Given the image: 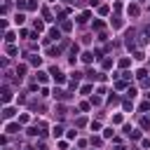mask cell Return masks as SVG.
Returning <instances> with one entry per match:
<instances>
[{
  "mask_svg": "<svg viewBox=\"0 0 150 150\" xmlns=\"http://www.w3.org/2000/svg\"><path fill=\"white\" fill-rule=\"evenodd\" d=\"M28 61H31V66H35V68H40V63H42V59H40L38 54H31V56H28Z\"/></svg>",
  "mask_w": 150,
  "mask_h": 150,
  "instance_id": "8992f818",
  "label": "cell"
},
{
  "mask_svg": "<svg viewBox=\"0 0 150 150\" xmlns=\"http://www.w3.org/2000/svg\"><path fill=\"white\" fill-rule=\"evenodd\" d=\"M127 96H129V99H134V96H136V89H134V87H129V89H127Z\"/></svg>",
  "mask_w": 150,
  "mask_h": 150,
  "instance_id": "d4e9b609",
  "label": "cell"
},
{
  "mask_svg": "<svg viewBox=\"0 0 150 150\" xmlns=\"http://www.w3.org/2000/svg\"><path fill=\"white\" fill-rule=\"evenodd\" d=\"M108 12H110V7H108V5H101V7H99V14H101V16H106Z\"/></svg>",
  "mask_w": 150,
  "mask_h": 150,
  "instance_id": "d6986e66",
  "label": "cell"
},
{
  "mask_svg": "<svg viewBox=\"0 0 150 150\" xmlns=\"http://www.w3.org/2000/svg\"><path fill=\"white\" fill-rule=\"evenodd\" d=\"M115 87H117V89H124V87H127V82H124V80H120V82H115Z\"/></svg>",
  "mask_w": 150,
  "mask_h": 150,
  "instance_id": "e575fe53",
  "label": "cell"
},
{
  "mask_svg": "<svg viewBox=\"0 0 150 150\" xmlns=\"http://www.w3.org/2000/svg\"><path fill=\"white\" fill-rule=\"evenodd\" d=\"M35 78H38V82H47V78H49V75H47L45 70H38V75H35Z\"/></svg>",
  "mask_w": 150,
  "mask_h": 150,
  "instance_id": "7c38bea8",
  "label": "cell"
},
{
  "mask_svg": "<svg viewBox=\"0 0 150 150\" xmlns=\"http://www.w3.org/2000/svg\"><path fill=\"white\" fill-rule=\"evenodd\" d=\"M80 91H82V94H89V91H91V85H82V89H80Z\"/></svg>",
  "mask_w": 150,
  "mask_h": 150,
  "instance_id": "1f68e13d",
  "label": "cell"
},
{
  "mask_svg": "<svg viewBox=\"0 0 150 150\" xmlns=\"http://www.w3.org/2000/svg\"><path fill=\"white\" fill-rule=\"evenodd\" d=\"M91 129H94V131H99V129H101V122L94 120V122H91Z\"/></svg>",
  "mask_w": 150,
  "mask_h": 150,
  "instance_id": "d6a6232c",
  "label": "cell"
},
{
  "mask_svg": "<svg viewBox=\"0 0 150 150\" xmlns=\"http://www.w3.org/2000/svg\"><path fill=\"white\" fill-rule=\"evenodd\" d=\"M5 52H7L10 56H16V54H19V49H16L14 45H7V47H5Z\"/></svg>",
  "mask_w": 150,
  "mask_h": 150,
  "instance_id": "5bb4252c",
  "label": "cell"
},
{
  "mask_svg": "<svg viewBox=\"0 0 150 150\" xmlns=\"http://www.w3.org/2000/svg\"><path fill=\"white\" fill-rule=\"evenodd\" d=\"M101 66H103V68H112V59H103Z\"/></svg>",
  "mask_w": 150,
  "mask_h": 150,
  "instance_id": "603a6c76",
  "label": "cell"
},
{
  "mask_svg": "<svg viewBox=\"0 0 150 150\" xmlns=\"http://www.w3.org/2000/svg\"><path fill=\"white\" fill-rule=\"evenodd\" d=\"M5 131H7V134H16V131H21V122H7L5 124Z\"/></svg>",
  "mask_w": 150,
  "mask_h": 150,
  "instance_id": "7a4b0ae2",
  "label": "cell"
},
{
  "mask_svg": "<svg viewBox=\"0 0 150 150\" xmlns=\"http://www.w3.org/2000/svg\"><path fill=\"white\" fill-rule=\"evenodd\" d=\"M141 145H143V148H150V138H143V141H141Z\"/></svg>",
  "mask_w": 150,
  "mask_h": 150,
  "instance_id": "8d00e7d4",
  "label": "cell"
},
{
  "mask_svg": "<svg viewBox=\"0 0 150 150\" xmlns=\"http://www.w3.org/2000/svg\"><path fill=\"white\" fill-rule=\"evenodd\" d=\"M112 28H122V19H112Z\"/></svg>",
  "mask_w": 150,
  "mask_h": 150,
  "instance_id": "484cf974",
  "label": "cell"
},
{
  "mask_svg": "<svg viewBox=\"0 0 150 150\" xmlns=\"http://www.w3.org/2000/svg\"><path fill=\"white\" fill-rule=\"evenodd\" d=\"M10 101H12V89L3 87V103H10Z\"/></svg>",
  "mask_w": 150,
  "mask_h": 150,
  "instance_id": "5b68a950",
  "label": "cell"
},
{
  "mask_svg": "<svg viewBox=\"0 0 150 150\" xmlns=\"http://www.w3.org/2000/svg\"><path fill=\"white\" fill-rule=\"evenodd\" d=\"M141 110L145 112V110H150V101H145V103H141Z\"/></svg>",
  "mask_w": 150,
  "mask_h": 150,
  "instance_id": "d590c367",
  "label": "cell"
},
{
  "mask_svg": "<svg viewBox=\"0 0 150 150\" xmlns=\"http://www.w3.org/2000/svg\"><path fill=\"white\" fill-rule=\"evenodd\" d=\"M91 143H94V145H101V143H103V138H101V136H94V138H91Z\"/></svg>",
  "mask_w": 150,
  "mask_h": 150,
  "instance_id": "f546056e",
  "label": "cell"
},
{
  "mask_svg": "<svg viewBox=\"0 0 150 150\" xmlns=\"http://www.w3.org/2000/svg\"><path fill=\"white\" fill-rule=\"evenodd\" d=\"M89 16H91V12H82V14L78 16V24H87V21H89Z\"/></svg>",
  "mask_w": 150,
  "mask_h": 150,
  "instance_id": "30bf717a",
  "label": "cell"
},
{
  "mask_svg": "<svg viewBox=\"0 0 150 150\" xmlns=\"http://www.w3.org/2000/svg\"><path fill=\"white\" fill-rule=\"evenodd\" d=\"M54 99L56 101H66V99H70V94H66L63 89H54Z\"/></svg>",
  "mask_w": 150,
  "mask_h": 150,
  "instance_id": "277c9868",
  "label": "cell"
},
{
  "mask_svg": "<svg viewBox=\"0 0 150 150\" xmlns=\"http://www.w3.org/2000/svg\"><path fill=\"white\" fill-rule=\"evenodd\" d=\"M5 42H14V33H12V31L5 33Z\"/></svg>",
  "mask_w": 150,
  "mask_h": 150,
  "instance_id": "44dd1931",
  "label": "cell"
},
{
  "mask_svg": "<svg viewBox=\"0 0 150 150\" xmlns=\"http://www.w3.org/2000/svg\"><path fill=\"white\" fill-rule=\"evenodd\" d=\"M94 28H96V31L101 33V31H103V21H94Z\"/></svg>",
  "mask_w": 150,
  "mask_h": 150,
  "instance_id": "4dcf8cb0",
  "label": "cell"
},
{
  "mask_svg": "<svg viewBox=\"0 0 150 150\" xmlns=\"http://www.w3.org/2000/svg\"><path fill=\"white\" fill-rule=\"evenodd\" d=\"M103 138H115V131L112 129H103Z\"/></svg>",
  "mask_w": 150,
  "mask_h": 150,
  "instance_id": "ac0fdd59",
  "label": "cell"
},
{
  "mask_svg": "<svg viewBox=\"0 0 150 150\" xmlns=\"http://www.w3.org/2000/svg\"><path fill=\"white\" fill-rule=\"evenodd\" d=\"M127 12H129V16H138V5H129Z\"/></svg>",
  "mask_w": 150,
  "mask_h": 150,
  "instance_id": "8fae6325",
  "label": "cell"
},
{
  "mask_svg": "<svg viewBox=\"0 0 150 150\" xmlns=\"http://www.w3.org/2000/svg\"><path fill=\"white\" fill-rule=\"evenodd\" d=\"M127 136H129V138H134V141H138V138H141V131H136V129H131V131H129Z\"/></svg>",
  "mask_w": 150,
  "mask_h": 150,
  "instance_id": "9a60e30c",
  "label": "cell"
},
{
  "mask_svg": "<svg viewBox=\"0 0 150 150\" xmlns=\"http://www.w3.org/2000/svg\"><path fill=\"white\" fill-rule=\"evenodd\" d=\"M24 73H26V66H24V63H21V66H16V75H19V78H21Z\"/></svg>",
  "mask_w": 150,
  "mask_h": 150,
  "instance_id": "cb8c5ba5",
  "label": "cell"
},
{
  "mask_svg": "<svg viewBox=\"0 0 150 150\" xmlns=\"http://www.w3.org/2000/svg\"><path fill=\"white\" fill-rule=\"evenodd\" d=\"M75 124H78V127H85V124H87V120H85V117H78V122H75Z\"/></svg>",
  "mask_w": 150,
  "mask_h": 150,
  "instance_id": "836d02e7",
  "label": "cell"
},
{
  "mask_svg": "<svg viewBox=\"0 0 150 150\" xmlns=\"http://www.w3.org/2000/svg\"><path fill=\"white\" fill-rule=\"evenodd\" d=\"M131 150H134V148H131Z\"/></svg>",
  "mask_w": 150,
  "mask_h": 150,
  "instance_id": "b9f144b4",
  "label": "cell"
},
{
  "mask_svg": "<svg viewBox=\"0 0 150 150\" xmlns=\"http://www.w3.org/2000/svg\"><path fill=\"white\" fill-rule=\"evenodd\" d=\"M145 96H148V101H150V91H148V94H145Z\"/></svg>",
  "mask_w": 150,
  "mask_h": 150,
  "instance_id": "f35d334b",
  "label": "cell"
},
{
  "mask_svg": "<svg viewBox=\"0 0 150 150\" xmlns=\"http://www.w3.org/2000/svg\"><path fill=\"white\" fill-rule=\"evenodd\" d=\"M141 129H150V117H143L141 120Z\"/></svg>",
  "mask_w": 150,
  "mask_h": 150,
  "instance_id": "ffe728a7",
  "label": "cell"
},
{
  "mask_svg": "<svg viewBox=\"0 0 150 150\" xmlns=\"http://www.w3.org/2000/svg\"><path fill=\"white\" fill-rule=\"evenodd\" d=\"M145 75H148V70H145V68H141V70L136 73V78H138V80H145Z\"/></svg>",
  "mask_w": 150,
  "mask_h": 150,
  "instance_id": "7402d4cb",
  "label": "cell"
},
{
  "mask_svg": "<svg viewBox=\"0 0 150 150\" xmlns=\"http://www.w3.org/2000/svg\"><path fill=\"white\" fill-rule=\"evenodd\" d=\"M115 150H127V148H122V145H117V148H115Z\"/></svg>",
  "mask_w": 150,
  "mask_h": 150,
  "instance_id": "74e56055",
  "label": "cell"
},
{
  "mask_svg": "<svg viewBox=\"0 0 150 150\" xmlns=\"http://www.w3.org/2000/svg\"><path fill=\"white\" fill-rule=\"evenodd\" d=\"M66 3H70V0H66Z\"/></svg>",
  "mask_w": 150,
  "mask_h": 150,
  "instance_id": "ab89813d",
  "label": "cell"
},
{
  "mask_svg": "<svg viewBox=\"0 0 150 150\" xmlns=\"http://www.w3.org/2000/svg\"><path fill=\"white\" fill-rule=\"evenodd\" d=\"M120 66H122V68H127V66H131V59H120Z\"/></svg>",
  "mask_w": 150,
  "mask_h": 150,
  "instance_id": "4316f807",
  "label": "cell"
},
{
  "mask_svg": "<svg viewBox=\"0 0 150 150\" xmlns=\"http://www.w3.org/2000/svg\"><path fill=\"white\" fill-rule=\"evenodd\" d=\"M52 134H54V138H59V136L63 134V127H61V124H56V127L52 129Z\"/></svg>",
  "mask_w": 150,
  "mask_h": 150,
  "instance_id": "4fadbf2b",
  "label": "cell"
},
{
  "mask_svg": "<svg viewBox=\"0 0 150 150\" xmlns=\"http://www.w3.org/2000/svg\"><path fill=\"white\" fill-rule=\"evenodd\" d=\"M49 40H61V31L59 28H52L49 31Z\"/></svg>",
  "mask_w": 150,
  "mask_h": 150,
  "instance_id": "9c48e42d",
  "label": "cell"
},
{
  "mask_svg": "<svg viewBox=\"0 0 150 150\" xmlns=\"http://www.w3.org/2000/svg\"><path fill=\"white\" fill-rule=\"evenodd\" d=\"M80 59H82V61H85V63H91V61H94V59H96V56H94V54H91V52H82V56H80Z\"/></svg>",
  "mask_w": 150,
  "mask_h": 150,
  "instance_id": "ba28073f",
  "label": "cell"
},
{
  "mask_svg": "<svg viewBox=\"0 0 150 150\" xmlns=\"http://www.w3.org/2000/svg\"><path fill=\"white\" fill-rule=\"evenodd\" d=\"M35 31H38V33L45 31V24H42V21H35Z\"/></svg>",
  "mask_w": 150,
  "mask_h": 150,
  "instance_id": "83f0119b",
  "label": "cell"
},
{
  "mask_svg": "<svg viewBox=\"0 0 150 150\" xmlns=\"http://www.w3.org/2000/svg\"><path fill=\"white\" fill-rule=\"evenodd\" d=\"M49 3H54V0H49Z\"/></svg>",
  "mask_w": 150,
  "mask_h": 150,
  "instance_id": "60d3db41",
  "label": "cell"
},
{
  "mask_svg": "<svg viewBox=\"0 0 150 150\" xmlns=\"http://www.w3.org/2000/svg\"><path fill=\"white\" fill-rule=\"evenodd\" d=\"M16 7L19 10H28V0H16Z\"/></svg>",
  "mask_w": 150,
  "mask_h": 150,
  "instance_id": "e0dca14e",
  "label": "cell"
},
{
  "mask_svg": "<svg viewBox=\"0 0 150 150\" xmlns=\"http://www.w3.org/2000/svg\"><path fill=\"white\" fill-rule=\"evenodd\" d=\"M112 124H122V115H112Z\"/></svg>",
  "mask_w": 150,
  "mask_h": 150,
  "instance_id": "f1b7e54d",
  "label": "cell"
},
{
  "mask_svg": "<svg viewBox=\"0 0 150 150\" xmlns=\"http://www.w3.org/2000/svg\"><path fill=\"white\" fill-rule=\"evenodd\" d=\"M52 78H54L56 85H63V82H66V75H63L59 68H52Z\"/></svg>",
  "mask_w": 150,
  "mask_h": 150,
  "instance_id": "6da1fadb",
  "label": "cell"
},
{
  "mask_svg": "<svg viewBox=\"0 0 150 150\" xmlns=\"http://www.w3.org/2000/svg\"><path fill=\"white\" fill-rule=\"evenodd\" d=\"M56 21H61V31H73V21H70V19H66V16H59V19H56Z\"/></svg>",
  "mask_w": 150,
  "mask_h": 150,
  "instance_id": "3957f363",
  "label": "cell"
},
{
  "mask_svg": "<svg viewBox=\"0 0 150 150\" xmlns=\"http://www.w3.org/2000/svg\"><path fill=\"white\" fill-rule=\"evenodd\" d=\"M12 117H14V108L5 106V110H3V120H12Z\"/></svg>",
  "mask_w": 150,
  "mask_h": 150,
  "instance_id": "52a82bcc",
  "label": "cell"
},
{
  "mask_svg": "<svg viewBox=\"0 0 150 150\" xmlns=\"http://www.w3.org/2000/svg\"><path fill=\"white\" fill-rule=\"evenodd\" d=\"M24 21H26V16H24V14H16V16H14V24H16V26H21Z\"/></svg>",
  "mask_w": 150,
  "mask_h": 150,
  "instance_id": "2e32d148",
  "label": "cell"
}]
</instances>
